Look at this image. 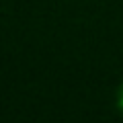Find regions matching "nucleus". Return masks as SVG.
I'll use <instances>...</instances> for the list:
<instances>
[{
    "label": "nucleus",
    "mask_w": 123,
    "mask_h": 123,
    "mask_svg": "<svg viewBox=\"0 0 123 123\" xmlns=\"http://www.w3.org/2000/svg\"><path fill=\"white\" fill-rule=\"evenodd\" d=\"M115 103H117V109L123 113V82H121V86L117 88V97H115Z\"/></svg>",
    "instance_id": "1"
}]
</instances>
